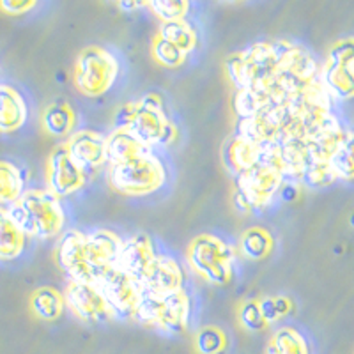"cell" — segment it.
<instances>
[{
    "label": "cell",
    "mask_w": 354,
    "mask_h": 354,
    "mask_svg": "<svg viewBox=\"0 0 354 354\" xmlns=\"http://www.w3.org/2000/svg\"><path fill=\"white\" fill-rule=\"evenodd\" d=\"M286 46L287 41H259L227 57L225 73L230 84L236 91L270 87L282 68Z\"/></svg>",
    "instance_id": "cell-1"
},
{
    "label": "cell",
    "mask_w": 354,
    "mask_h": 354,
    "mask_svg": "<svg viewBox=\"0 0 354 354\" xmlns=\"http://www.w3.org/2000/svg\"><path fill=\"white\" fill-rule=\"evenodd\" d=\"M6 211L27 239L57 238L66 225L61 201L48 189H25Z\"/></svg>",
    "instance_id": "cell-2"
},
{
    "label": "cell",
    "mask_w": 354,
    "mask_h": 354,
    "mask_svg": "<svg viewBox=\"0 0 354 354\" xmlns=\"http://www.w3.org/2000/svg\"><path fill=\"white\" fill-rule=\"evenodd\" d=\"M109 179L112 188L119 194L144 197L163 188L167 183V169L151 149L133 160L110 167Z\"/></svg>",
    "instance_id": "cell-3"
},
{
    "label": "cell",
    "mask_w": 354,
    "mask_h": 354,
    "mask_svg": "<svg viewBox=\"0 0 354 354\" xmlns=\"http://www.w3.org/2000/svg\"><path fill=\"white\" fill-rule=\"evenodd\" d=\"M189 312H192V303L185 289L165 294V296L144 292L133 319L145 326H153L165 333L177 335L188 328Z\"/></svg>",
    "instance_id": "cell-4"
},
{
    "label": "cell",
    "mask_w": 354,
    "mask_h": 354,
    "mask_svg": "<svg viewBox=\"0 0 354 354\" xmlns=\"http://www.w3.org/2000/svg\"><path fill=\"white\" fill-rule=\"evenodd\" d=\"M283 185H286V176L282 170L271 163L259 161L255 167L236 176L234 205L243 213L264 209L280 194Z\"/></svg>",
    "instance_id": "cell-5"
},
{
    "label": "cell",
    "mask_w": 354,
    "mask_h": 354,
    "mask_svg": "<svg viewBox=\"0 0 354 354\" xmlns=\"http://www.w3.org/2000/svg\"><path fill=\"white\" fill-rule=\"evenodd\" d=\"M188 266L205 282L214 286H225L232 280L234 250L223 239L201 234L189 243L186 250Z\"/></svg>",
    "instance_id": "cell-6"
},
{
    "label": "cell",
    "mask_w": 354,
    "mask_h": 354,
    "mask_svg": "<svg viewBox=\"0 0 354 354\" xmlns=\"http://www.w3.org/2000/svg\"><path fill=\"white\" fill-rule=\"evenodd\" d=\"M119 77V61L103 46H87L82 50L73 69V82L78 93L97 97L109 93Z\"/></svg>",
    "instance_id": "cell-7"
},
{
    "label": "cell",
    "mask_w": 354,
    "mask_h": 354,
    "mask_svg": "<svg viewBox=\"0 0 354 354\" xmlns=\"http://www.w3.org/2000/svg\"><path fill=\"white\" fill-rule=\"evenodd\" d=\"M126 131L151 149L156 145L172 144L176 138V126L158 94H145L133 101V115Z\"/></svg>",
    "instance_id": "cell-8"
},
{
    "label": "cell",
    "mask_w": 354,
    "mask_h": 354,
    "mask_svg": "<svg viewBox=\"0 0 354 354\" xmlns=\"http://www.w3.org/2000/svg\"><path fill=\"white\" fill-rule=\"evenodd\" d=\"M353 61H354V41L353 37H344L331 44L326 62L319 73V80L326 88L331 100L347 101L353 97Z\"/></svg>",
    "instance_id": "cell-9"
},
{
    "label": "cell",
    "mask_w": 354,
    "mask_h": 354,
    "mask_svg": "<svg viewBox=\"0 0 354 354\" xmlns=\"http://www.w3.org/2000/svg\"><path fill=\"white\" fill-rule=\"evenodd\" d=\"M122 238L113 230L97 229L85 234L84 259L93 283H97L106 273L117 268L121 255Z\"/></svg>",
    "instance_id": "cell-10"
},
{
    "label": "cell",
    "mask_w": 354,
    "mask_h": 354,
    "mask_svg": "<svg viewBox=\"0 0 354 354\" xmlns=\"http://www.w3.org/2000/svg\"><path fill=\"white\" fill-rule=\"evenodd\" d=\"M85 179L87 176L77 165V161L69 156L66 145H57L50 153L44 167V181L50 194L57 198L69 197L85 185Z\"/></svg>",
    "instance_id": "cell-11"
},
{
    "label": "cell",
    "mask_w": 354,
    "mask_h": 354,
    "mask_svg": "<svg viewBox=\"0 0 354 354\" xmlns=\"http://www.w3.org/2000/svg\"><path fill=\"white\" fill-rule=\"evenodd\" d=\"M96 286L103 292L115 317L133 319L142 299V294H144V287L140 282L124 273L121 268H113Z\"/></svg>",
    "instance_id": "cell-12"
},
{
    "label": "cell",
    "mask_w": 354,
    "mask_h": 354,
    "mask_svg": "<svg viewBox=\"0 0 354 354\" xmlns=\"http://www.w3.org/2000/svg\"><path fill=\"white\" fill-rule=\"evenodd\" d=\"M64 296L66 305L77 317L85 322H109L115 319L113 310L96 283L73 282L69 280Z\"/></svg>",
    "instance_id": "cell-13"
},
{
    "label": "cell",
    "mask_w": 354,
    "mask_h": 354,
    "mask_svg": "<svg viewBox=\"0 0 354 354\" xmlns=\"http://www.w3.org/2000/svg\"><path fill=\"white\" fill-rule=\"evenodd\" d=\"M156 257L158 254L153 239L144 232L133 234L129 238L122 239L117 268H121L124 273L135 278L137 282L144 283L145 278L149 277L151 270H153Z\"/></svg>",
    "instance_id": "cell-14"
},
{
    "label": "cell",
    "mask_w": 354,
    "mask_h": 354,
    "mask_svg": "<svg viewBox=\"0 0 354 354\" xmlns=\"http://www.w3.org/2000/svg\"><path fill=\"white\" fill-rule=\"evenodd\" d=\"M85 234L80 230H68L59 238L55 246L57 264L73 282L93 283L84 259Z\"/></svg>",
    "instance_id": "cell-15"
},
{
    "label": "cell",
    "mask_w": 354,
    "mask_h": 354,
    "mask_svg": "<svg viewBox=\"0 0 354 354\" xmlns=\"http://www.w3.org/2000/svg\"><path fill=\"white\" fill-rule=\"evenodd\" d=\"M69 156L77 161V165L85 172H94L106 163L105 158V137L91 129L75 131L66 142Z\"/></svg>",
    "instance_id": "cell-16"
},
{
    "label": "cell",
    "mask_w": 354,
    "mask_h": 354,
    "mask_svg": "<svg viewBox=\"0 0 354 354\" xmlns=\"http://www.w3.org/2000/svg\"><path fill=\"white\" fill-rule=\"evenodd\" d=\"M183 286H185L183 266L170 255L160 254H158L149 277L145 278V282L142 283L144 292L156 294V296L177 292V290L183 289Z\"/></svg>",
    "instance_id": "cell-17"
},
{
    "label": "cell",
    "mask_w": 354,
    "mask_h": 354,
    "mask_svg": "<svg viewBox=\"0 0 354 354\" xmlns=\"http://www.w3.org/2000/svg\"><path fill=\"white\" fill-rule=\"evenodd\" d=\"M262 158V144L241 137L238 133H234L229 140H225L221 147V160L223 165L234 176L246 172L252 167H255Z\"/></svg>",
    "instance_id": "cell-18"
},
{
    "label": "cell",
    "mask_w": 354,
    "mask_h": 354,
    "mask_svg": "<svg viewBox=\"0 0 354 354\" xmlns=\"http://www.w3.org/2000/svg\"><path fill=\"white\" fill-rule=\"evenodd\" d=\"M27 117L25 97L11 85L0 84V133L17 131L27 122Z\"/></svg>",
    "instance_id": "cell-19"
},
{
    "label": "cell",
    "mask_w": 354,
    "mask_h": 354,
    "mask_svg": "<svg viewBox=\"0 0 354 354\" xmlns=\"http://www.w3.org/2000/svg\"><path fill=\"white\" fill-rule=\"evenodd\" d=\"M147 151H151V147L138 142L126 129H113L112 135L105 138V158L109 167L124 163V161L133 160Z\"/></svg>",
    "instance_id": "cell-20"
},
{
    "label": "cell",
    "mask_w": 354,
    "mask_h": 354,
    "mask_svg": "<svg viewBox=\"0 0 354 354\" xmlns=\"http://www.w3.org/2000/svg\"><path fill=\"white\" fill-rule=\"evenodd\" d=\"M27 238L11 220L6 209H0V261H12L24 254Z\"/></svg>",
    "instance_id": "cell-21"
},
{
    "label": "cell",
    "mask_w": 354,
    "mask_h": 354,
    "mask_svg": "<svg viewBox=\"0 0 354 354\" xmlns=\"http://www.w3.org/2000/svg\"><path fill=\"white\" fill-rule=\"evenodd\" d=\"M266 354H310V344L296 328H278L270 338Z\"/></svg>",
    "instance_id": "cell-22"
},
{
    "label": "cell",
    "mask_w": 354,
    "mask_h": 354,
    "mask_svg": "<svg viewBox=\"0 0 354 354\" xmlns=\"http://www.w3.org/2000/svg\"><path fill=\"white\" fill-rule=\"evenodd\" d=\"M64 296L52 287H41L30 296V308L41 321H57L64 312Z\"/></svg>",
    "instance_id": "cell-23"
},
{
    "label": "cell",
    "mask_w": 354,
    "mask_h": 354,
    "mask_svg": "<svg viewBox=\"0 0 354 354\" xmlns=\"http://www.w3.org/2000/svg\"><path fill=\"white\" fill-rule=\"evenodd\" d=\"M41 124H43L44 131L52 137H66L75 126V113H73L71 106L57 101L44 109L43 115H41Z\"/></svg>",
    "instance_id": "cell-24"
},
{
    "label": "cell",
    "mask_w": 354,
    "mask_h": 354,
    "mask_svg": "<svg viewBox=\"0 0 354 354\" xmlns=\"http://www.w3.org/2000/svg\"><path fill=\"white\" fill-rule=\"evenodd\" d=\"M25 192V176L20 167L0 160V205H11Z\"/></svg>",
    "instance_id": "cell-25"
},
{
    "label": "cell",
    "mask_w": 354,
    "mask_h": 354,
    "mask_svg": "<svg viewBox=\"0 0 354 354\" xmlns=\"http://www.w3.org/2000/svg\"><path fill=\"white\" fill-rule=\"evenodd\" d=\"M158 36L172 43L176 48L181 50L185 55L194 52L198 44L197 30L194 25H189L186 20L181 21H169V24H161Z\"/></svg>",
    "instance_id": "cell-26"
},
{
    "label": "cell",
    "mask_w": 354,
    "mask_h": 354,
    "mask_svg": "<svg viewBox=\"0 0 354 354\" xmlns=\"http://www.w3.org/2000/svg\"><path fill=\"white\" fill-rule=\"evenodd\" d=\"M239 245H241V252L245 257L252 259V261H261L266 255H270L271 248H273V238L268 230L261 229V227H252L243 232Z\"/></svg>",
    "instance_id": "cell-27"
},
{
    "label": "cell",
    "mask_w": 354,
    "mask_h": 354,
    "mask_svg": "<svg viewBox=\"0 0 354 354\" xmlns=\"http://www.w3.org/2000/svg\"><path fill=\"white\" fill-rule=\"evenodd\" d=\"M301 185L308 186V188H324V186L333 185L338 181L335 176L333 169H331L330 161H308V165L301 172L298 179Z\"/></svg>",
    "instance_id": "cell-28"
},
{
    "label": "cell",
    "mask_w": 354,
    "mask_h": 354,
    "mask_svg": "<svg viewBox=\"0 0 354 354\" xmlns=\"http://www.w3.org/2000/svg\"><path fill=\"white\" fill-rule=\"evenodd\" d=\"M330 165L337 179H344V181L353 179V133L351 131L347 133V137L330 158Z\"/></svg>",
    "instance_id": "cell-29"
},
{
    "label": "cell",
    "mask_w": 354,
    "mask_h": 354,
    "mask_svg": "<svg viewBox=\"0 0 354 354\" xmlns=\"http://www.w3.org/2000/svg\"><path fill=\"white\" fill-rule=\"evenodd\" d=\"M147 8L160 18L161 24L186 20V15L189 11L188 2H172V0L170 2L169 0H153V2H147Z\"/></svg>",
    "instance_id": "cell-30"
},
{
    "label": "cell",
    "mask_w": 354,
    "mask_h": 354,
    "mask_svg": "<svg viewBox=\"0 0 354 354\" xmlns=\"http://www.w3.org/2000/svg\"><path fill=\"white\" fill-rule=\"evenodd\" d=\"M227 346V338L223 331L214 326L202 328L195 338V347L201 354H220Z\"/></svg>",
    "instance_id": "cell-31"
},
{
    "label": "cell",
    "mask_w": 354,
    "mask_h": 354,
    "mask_svg": "<svg viewBox=\"0 0 354 354\" xmlns=\"http://www.w3.org/2000/svg\"><path fill=\"white\" fill-rule=\"evenodd\" d=\"M153 55L161 66L165 68H177L185 62L186 55L179 48H176L172 43H169L163 37L156 36L153 41Z\"/></svg>",
    "instance_id": "cell-32"
},
{
    "label": "cell",
    "mask_w": 354,
    "mask_h": 354,
    "mask_svg": "<svg viewBox=\"0 0 354 354\" xmlns=\"http://www.w3.org/2000/svg\"><path fill=\"white\" fill-rule=\"evenodd\" d=\"M239 321L243 326L248 331H262L268 324H266L264 317H262L261 310H259L257 301H246L239 310Z\"/></svg>",
    "instance_id": "cell-33"
},
{
    "label": "cell",
    "mask_w": 354,
    "mask_h": 354,
    "mask_svg": "<svg viewBox=\"0 0 354 354\" xmlns=\"http://www.w3.org/2000/svg\"><path fill=\"white\" fill-rule=\"evenodd\" d=\"M37 6V2L34 0H2L0 2V11H4L6 15H11V17H20V15H27V12L32 11Z\"/></svg>",
    "instance_id": "cell-34"
},
{
    "label": "cell",
    "mask_w": 354,
    "mask_h": 354,
    "mask_svg": "<svg viewBox=\"0 0 354 354\" xmlns=\"http://www.w3.org/2000/svg\"><path fill=\"white\" fill-rule=\"evenodd\" d=\"M259 310H261L262 317H264L266 324H273V322L280 321L277 312V306H274V299L273 298H264L261 301H257Z\"/></svg>",
    "instance_id": "cell-35"
},
{
    "label": "cell",
    "mask_w": 354,
    "mask_h": 354,
    "mask_svg": "<svg viewBox=\"0 0 354 354\" xmlns=\"http://www.w3.org/2000/svg\"><path fill=\"white\" fill-rule=\"evenodd\" d=\"M133 115V101L131 103H126L121 109L115 112V117H113V126L115 129H126L129 124V119Z\"/></svg>",
    "instance_id": "cell-36"
},
{
    "label": "cell",
    "mask_w": 354,
    "mask_h": 354,
    "mask_svg": "<svg viewBox=\"0 0 354 354\" xmlns=\"http://www.w3.org/2000/svg\"><path fill=\"white\" fill-rule=\"evenodd\" d=\"M274 299V306H277V312H278V317L282 319L283 315H287L292 310V303L289 301V298H283V296H277Z\"/></svg>",
    "instance_id": "cell-37"
},
{
    "label": "cell",
    "mask_w": 354,
    "mask_h": 354,
    "mask_svg": "<svg viewBox=\"0 0 354 354\" xmlns=\"http://www.w3.org/2000/svg\"><path fill=\"white\" fill-rule=\"evenodd\" d=\"M280 195H282V198H286V201H294L296 195H298V192H296V186L294 185H283L282 189H280Z\"/></svg>",
    "instance_id": "cell-38"
},
{
    "label": "cell",
    "mask_w": 354,
    "mask_h": 354,
    "mask_svg": "<svg viewBox=\"0 0 354 354\" xmlns=\"http://www.w3.org/2000/svg\"><path fill=\"white\" fill-rule=\"evenodd\" d=\"M119 8L124 9V11H133V9H140V8H145L147 4H144V2H119Z\"/></svg>",
    "instance_id": "cell-39"
}]
</instances>
